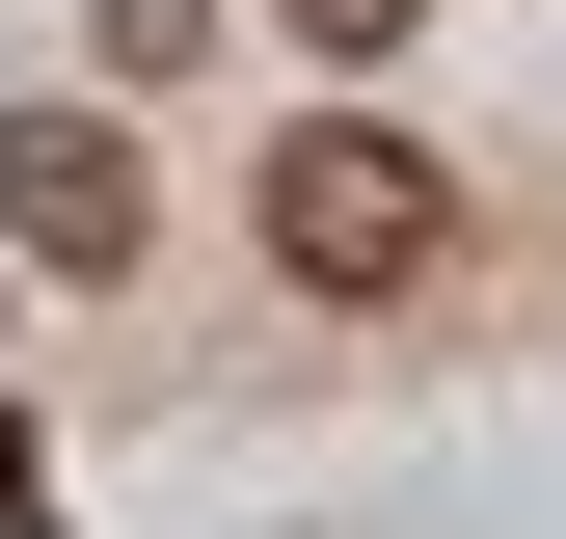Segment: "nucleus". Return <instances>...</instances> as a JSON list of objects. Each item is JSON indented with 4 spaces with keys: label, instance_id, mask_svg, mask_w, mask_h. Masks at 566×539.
Returning <instances> with one entry per match:
<instances>
[{
    "label": "nucleus",
    "instance_id": "nucleus-1",
    "mask_svg": "<svg viewBox=\"0 0 566 539\" xmlns=\"http://www.w3.org/2000/svg\"><path fill=\"white\" fill-rule=\"evenodd\" d=\"M243 216H270V270H297L324 324H378V297H432V270H459V162H432L405 108H297Z\"/></svg>",
    "mask_w": 566,
    "mask_h": 539
},
{
    "label": "nucleus",
    "instance_id": "nucleus-2",
    "mask_svg": "<svg viewBox=\"0 0 566 539\" xmlns=\"http://www.w3.org/2000/svg\"><path fill=\"white\" fill-rule=\"evenodd\" d=\"M0 243L108 297V270L163 243V189H135V135H108V108H0Z\"/></svg>",
    "mask_w": 566,
    "mask_h": 539
},
{
    "label": "nucleus",
    "instance_id": "nucleus-3",
    "mask_svg": "<svg viewBox=\"0 0 566 539\" xmlns=\"http://www.w3.org/2000/svg\"><path fill=\"white\" fill-rule=\"evenodd\" d=\"M217 54V0H108V82H189Z\"/></svg>",
    "mask_w": 566,
    "mask_h": 539
},
{
    "label": "nucleus",
    "instance_id": "nucleus-5",
    "mask_svg": "<svg viewBox=\"0 0 566 539\" xmlns=\"http://www.w3.org/2000/svg\"><path fill=\"white\" fill-rule=\"evenodd\" d=\"M0 539H54V432H28V404H0Z\"/></svg>",
    "mask_w": 566,
    "mask_h": 539
},
{
    "label": "nucleus",
    "instance_id": "nucleus-4",
    "mask_svg": "<svg viewBox=\"0 0 566 539\" xmlns=\"http://www.w3.org/2000/svg\"><path fill=\"white\" fill-rule=\"evenodd\" d=\"M405 28H432V0H297V54H405Z\"/></svg>",
    "mask_w": 566,
    "mask_h": 539
}]
</instances>
